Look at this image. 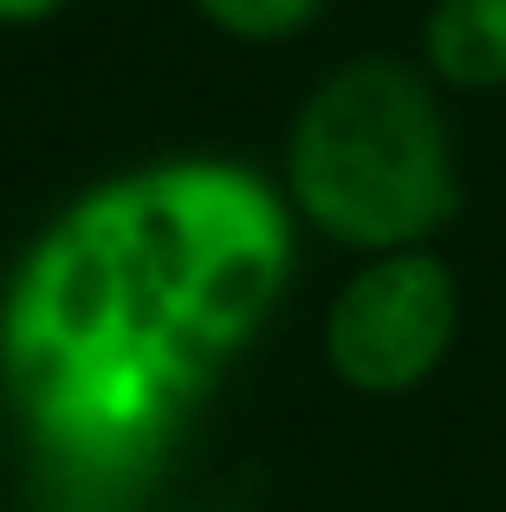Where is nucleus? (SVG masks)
Segmentation results:
<instances>
[{"mask_svg":"<svg viewBox=\"0 0 506 512\" xmlns=\"http://www.w3.org/2000/svg\"><path fill=\"white\" fill-rule=\"evenodd\" d=\"M292 273L286 201L241 163H169L98 188L33 253L13 292L26 383L78 357H143L189 376L241 344Z\"/></svg>","mask_w":506,"mask_h":512,"instance_id":"1","label":"nucleus"},{"mask_svg":"<svg viewBox=\"0 0 506 512\" xmlns=\"http://www.w3.org/2000/svg\"><path fill=\"white\" fill-rule=\"evenodd\" d=\"M286 195L364 260L429 247L461 214L455 130L435 78L377 52L318 78L286 130Z\"/></svg>","mask_w":506,"mask_h":512,"instance_id":"2","label":"nucleus"},{"mask_svg":"<svg viewBox=\"0 0 506 512\" xmlns=\"http://www.w3.org/2000/svg\"><path fill=\"white\" fill-rule=\"evenodd\" d=\"M461 331V286L442 253H370L325 312V363L357 396H403L448 363Z\"/></svg>","mask_w":506,"mask_h":512,"instance_id":"3","label":"nucleus"},{"mask_svg":"<svg viewBox=\"0 0 506 512\" xmlns=\"http://www.w3.org/2000/svg\"><path fill=\"white\" fill-rule=\"evenodd\" d=\"M422 65L448 91H506V0H429Z\"/></svg>","mask_w":506,"mask_h":512,"instance_id":"4","label":"nucleus"},{"mask_svg":"<svg viewBox=\"0 0 506 512\" xmlns=\"http://www.w3.org/2000/svg\"><path fill=\"white\" fill-rule=\"evenodd\" d=\"M189 7L241 46H279V39H299L325 13V0H189Z\"/></svg>","mask_w":506,"mask_h":512,"instance_id":"5","label":"nucleus"},{"mask_svg":"<svg viewBox=\"0 0 506 512\" xmlns=\"http://www.w3.org/2000/svg\"><path fill=\"white\" fill-rule=\"evenodd\" d=\"M65 7H72V0H0V26H39Z\"/></svg>","mask_w":506,"mask_h":512,"instance_id":"6","label":"nucleus"}]
</instances>
